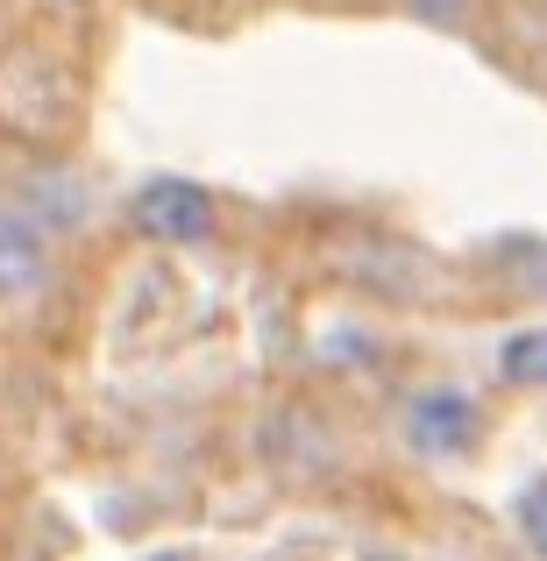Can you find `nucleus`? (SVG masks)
Returning a JSON list of instances; mask_svg holds the SVG:
<instances>
[{"instance_id":"2","label":"nucleus","mask_w":547,"mask_h":561,"mask_svg":"<svg viewBox=\"0 0 547 561\" xmlns=\"http://www.w3.org/2000/svg\"><path fill=\"white\" fill-rule=\"evenodd\" d=\"M491 420H483V398L463 383H420V391L398 405V440H406L420 462H469L483 448Z\"/></svg>"},{"instance_id":"1","label":"nucleus","mask_w":547,"mask_h":561,"mask_svg":"<svg viewBox=\"0 0 547 561\" xmlns=\"http://www.w3.org/2000/svg\"><path fill=\"white\" fill-rule=\"evenodd\" d=\"M79 128V79L57 65L43 43H8L0 50V136L50 157Z\"/></svg>"},{"instance_id":"11","label":"nucleus","mask_w":547,"mask_h":561,"mask_svg":"<svg viewBox=\"0 0 547 561\" xmlns=\"http://www.w3.org/2000/svg\"><path fill=\"white\" fill-rule=\"evenodd\" d=\"M0 491H8V462H0Z\"/></svg>"},{"instance_id":"10","label":"nucleus","mask_w":547,"mask_h":561,"mask_svg":"<svg viewBox=\"0 0 547 561\" xmlns=\"http://www.w3.org/2000/svg\"><path fill=\"white\" fill-rule=\"evenodd\" d=\"M306 8H320V14H384V8H398V0H306Z\"/></svg>"},{"instance_id":"7","label":"nucleus","mask_w":547,"mask_h":561,"mask_svg":"<svg viewBox=\"0 0 547 561\" xmlns=\"http://www.w3.org/2000/svg\"><path fill=\"white\" fill-rule=\"evenodd\" d=\"M491 271L505 277L520 299H547V242H498Z\"/></svg>"},{"instance_id":"9","label":"nucleus","mask_w":547,"mask_h":561,"mask_svg":"<svg viewBox=\"0 0 547 561\" xmlns=\"http://www.w3.org/2000/svg\"><path fill=\"white\" fill-rule=\"evenodd\" d=\"M491 0H398V14H412L420 28H441V36H469L483 22Z\"/></svg>"},{"instance_id":"3","label":"nucleus","mask_w":547,"mask_h":561,"mask_svg":"<svg viewBox=\"0 0 547 561\" xmlns=\"http://www.w3.org/2000/svg\"><path fill=\"white\" fill-rule=\"evenodd\" d=\"M122 214H128V228H136L143 242H157V249H206L220 234V199L200 179H185V171L143 179L128 192Z\"/></svg>"},{"instance_id":"6","label":"nucleus","mask_w":547,"mask_h":561,"mask_svg":"<svg viewBox=\"0 0 547 561\" xmlns=\"http://www.w3.org/2000/svg\"><path fill=\"white\" fill-rule=\"evenodd\" d=\"M498 383L512 391H547V328H520L498 348Z\"/></svg>"},{"instance_id":"8","label":"nucleus","mask_w":547,"mask_h":561,"mask_svg":"<svg viewBox=\"0 0 547 561\" xmlns=\"http://www.w3.org/2000/svg\"><path fill=\"white\" fill-rule=\"evenodd\" d=\"M512 534H520L526 554L547 561V469H540V477H526L520 491H512Z\"/></svg>"},{"instance_id":"5","label":"nucleus","mask_w":547,"mask_h":561,"mask_svg":"<svg viewBox=\"0 0 547 561\" xmlns=\"http://www.w3.org/2000/svg\"><path fill=\"white\" fill-rule=\"evenodd\" d=\"M22 185H29V192H22V206H29V214H36L50 234H65V228H79V220H86V199H71V192H79V179H71V164H65L57 150L43 157V164L29 171Z\"/></svg>"},{"instance_id":"4","label":"nucleus","mask_w":547,"mask_h":561,"mask_svg":"<svg viewBox=\"0 0 547 561\" xmlns=\"http://www.w3.org/2000/svg\"><path fill=\"white\" fill-rule=\"evenodd\" d=\"M50 291H57V234L22 199H0V306L22 313Z\"/></svg>"}]
</instances>
